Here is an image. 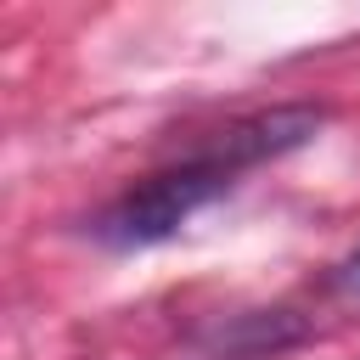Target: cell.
Wrapping results in <instances>:
<instances>
[{
  "mask_svg": "<svg viewBox=\"0 0 360 360\" xmlns=\"http://www.w3.org/2000/svg\"><path fill=\"white\" fill-rule=\"evenodd\" d=\"M231 186H236L231 169H219L202 152H186L180 163H169V169L135 180L129 191H118L84 231H90V242H101L112 253L158 248V242L180 236L202 208H214L219 197H231Z\"/></svg>",
  "mask_w": 360,
  "mask_h": 360,
  "instance_id": "cell-1",
  "label": "cell"
},
{
  "mask_svg": "<svg viewBox=\"0 0 360 360\" xmlns=\"http://www.w3.org/2000/svg\"><path fill=\"white\" fill-rule=\"evenodd\" d=\"M326 287H332V298H343V304H360V248H354V253H343V259L332 264Z\"/></svg>",
  "mask_w": 360,
  "mask_h": 360,
  "instance_id": "cell-4",
  "label": "cell"
},
{
  "mask_svg": "<svg viewBox=\"0 0 360 360\" xmlns=\"http://www.w3.org/2000/svg\"><path fill=\"white\" fill-rule=\"evenodd\" d=\"M321 129H326V112H321V107L287 101V107H259V112H248V118H231V124L214 129L197 152L214 158V163L231 169V174H248V169H259V163H276V158H287V152H304Z\"/></svg>",
  "mask_w": 360,
  "mask_h": 360,
  "instance_id": "cell-2",
  "label": "cell"
},
{
  "mask_svg": "<svg viewBox=\"0 0 360 360\" xmlns=\"http://www.w3.org/2000/svg\"><path fill=\"white\" fill-rule=\"evenodd\" d=\"M304 332H309V326H304L292 309H253V315H231V321L214 332V343H219L225 360H253V354H264V349L298 343Z\"/></svg>",
  "mask_w": 360,
  "mask_h": 360,
  "instance_id": "cell-3",
  "label": "cell"
}]
</instances>
